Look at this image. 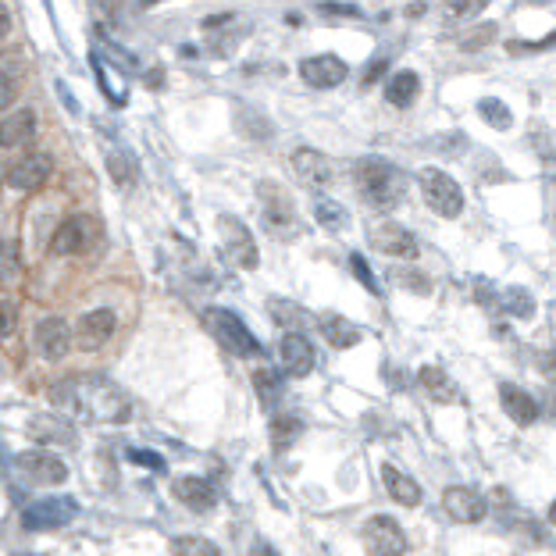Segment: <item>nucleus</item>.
I'll return each instance as SVG.
<instances>
[{
    "instance_id": "nucleus-32",
    "label": "nucleus",
    "mask_w": 556,
    "mask_h": 556,
    "mask_svg": "<svg viewBox=\"0 0 556 556\" xmlns=\"http://www.w3.org/2000/svg\"><path fill=\"white\" fill-rule=\"evenodd\" d=\"M314 11L325 22H360L364 18V11L357 4H339V0H321V4H314Z\"/></svg>"
},
{
    "instance_id": "nucleus-47",
    "label": "nucleus",
    "mask_w": 556,
    "mask_h": 556,
    "mask_svg": "<svg viewBox=\"0 0 556 556\" xmlns=\"http://www.w3.org/2000/svg\"><path fill=\"white\" fill-rule=\"evenodd\" d=\"M157 4H165V0H139V7H143V11H150V7H157Z\"/></svg>"
},
{
    "instance_id": "nucleus-48",
    "label": "nucleus",
    "mask_w": 556,
    "mask_h": 556,
    "mask_svg": "<svg viewBox=\"0 0 556 556\" xmlns=\"http://www.w3.org/2000/svg\"><path fill=\"white\" fill-rule=\"evenodd\" d=\"M550 521L556 524V500H553V507H550Z\"/></svg>"
},
{
    "instance_id": "nucleus-25",
    "label": "nucleus",
    "mask_w": 556,
    "mask_h": 556,
    "mask_svg": "<svg viewBox=\"0 0 556 556\" xmlns=\"http://www.w3.org/2000/svg\"><path fill=\"white\" fill-rule=\"evenodd\" d=\"M418 93H421L418 72H396V76H389V83H385V100H389L392 107H410V104L418 100Z\"/></svg>"
},
{
    "instance_id": "nucleus-14",
    "label": "nucleus",
    "mask_w": 556,
    "mask_h": 556,
    "mask_svg": "<svg viewBox=\"0 0 556 556\" xmlns=\"http://www.w3.org/2000/svg\"><path fill=\"white\" fill-rule=\"evenodd\" d=\"M33 339H36V349H40L43 360H65L68 349L76 346V332L61 318H43L36 325V332H33Z\"/></svg>"
},
{
    "instance_id": "nucleus-22",
    "label": "nucleus",
    "mask_w": 556,
    "mask_h": 556,
    "mask_svg": "<svg viewBox=\"0 0 556 556\" xmlns=\"http://www.w3.org/2000/svg\"><path fill=\"white\" fill-rule=\"evenodd\" d=\"M318 329H321V336L329 339L332 349H349V346H357V342L364 339V332H360L353 321H346L342 314H325V318H318Z\"/></svg>"
},
{
    "instance_id": "nucleus-12",
    "label": "nucleus",
    "mask_w": 556,
    "mask_h": 556,
    "mask_svg": "<svg viewBox=\"0 0 556 556\" xmlns=\"http://www.w3.org/2000/svg\"><path fill=\"white\" fill-rule=\"evenodd\" d=\"M346 76H349V65L339 54H314L299 61V79L314 89H336L339 83H346Z\"/></svg>"
},
{
    "instance_id": "nucleus-29",
    "label": "nucleus",
    "mask_w": 556,
    "mask_h": 556,
    "mask_svg": "<svg viewBox=\"0 0 556 556\" xmlns=\"http://www.w3.org/2000/svg\"><path fill=\"white\" fill-rule=\"evenodd\" d=\"M500 303H503V310H507L511 318H517V321L535 318V297H531L528 289H521V286H511V289L500 297Z\"/></svg>"
},
{
    "instance_id": "nucleus-1",
    "label": "nucleus",
    "mask_w": 556,
    "mask_h": 556,
    "mask_svg": "<svg viewBox=\"0 0 556 556\" xmlns=\"http://www.w3.org/2000/svg\"><path fill=\"white\" fill-rule=\"evenodd\" d=\"M54 403L68 410L72 421L86 425H126L132 414L126 389L104 375H72L50 389Z\"/></svg>"
},
{
    "instance_id": "nucleus-8",
    "label": "nucleus",
    "mask_w": 556,
    "mask_h": 556,
    "mask_svg": "<svg viewBox=\"0 0 556 556\" xmlns=\"http://www.w3.org/2000/svg\"><path fill=\"white\" fill-rule=\"evenodd\" d=\"M360 539H364V550L371 556H403L407 553V531L399 528V521H392V517H371L368 524H364V531H360Z\"/></svg>"
},
{
    "instance_id": "nucleus-34",
    "label": "nucleus",
    "mask_w": 556,
    "mask_h": 556,
    "mask_svg": "<svg viewBox=\"0 0 556 556\" xmlns=\"http://www.w3.org/2000/svg\"><path fill=\"white\" fill-rule=\"evenodd\" d=\"M314 217H318L325 228H332V232H342V228L349 225V214H346V207L336 204V200H318V204H314Z\"/></svg>"
},
{
    "instance_id": "nucleus-28",
    "label": "nucleus",
    "mask_w": 556,
    "mask_h": 556,
    "mask_svg": "<svg viewBox=\"0 0 556 556\" xmlns=\"http://www.w3.org/2000/svg\"><path fill=\"white\" fill-rule=\"evenodd\" d=\"M254 385H257L260 403H264L268 410H271V407H278V399L286 396V385H282V379H278V371H271V368H257Z\"/></svg>"
},
{
    "instance_id": "nucleus-35",
    "label": "nucleus",
    "mask_w": 556,
    "mask_h": 556,
    "mask_svg": "<svg viewBox=\"0 0 556 556\" xmlns=\"http://www.w3.org/2000/svg\"><path fill=\"white\" fill-rule=\"evenodd\" d=\"M268 307H271V318H275V321H278V325H286V329H289V332H297L299 325H303V321H307V314H303V310H299L297 303H289V299H271V303H268Z\"/></svg>"
},
{
    "instance_id": "nucleus-21",
    "label": "nucleus",
    "mask_w": 556,
    "mask_h": 556,
    "mask_svg": "<svg viewBox=\"0 0 556 556\" xmlns=\"http://www.w3.org/2000/svg\"><path fill=\"white\" fill-rule=\"evenodd\" d=\"M500 403H503V410L511 414L517 425L528 428L539 421V403H535V396L524 392L521 385H511V382L500 385Z\"/></svg>"
},
{
    "instance_id": "nucleus-16",
    "label": "nucleus",
    "mask_w": 556,
    "mask_h": 556,
    "mask_svg": "<svg viewBox=\"0 0 556 556\" xmlns=\"http://www.w3.org/2000/svg\"><path fill=\"white\" fill-rule=\"evenodd\" d=\"M442 511L457 524H478L489 513V503L474 489H468V485H453V489L442 492Z\"/></svg>"
},
{
    "instance_id": "nucleus-3",
    "label": "nucleus",
    "mask_w": 556,
    "mask_h": 556,
    "mask_svg": "<svg viewBox=\"0 0 556 556\" xmlns=\"http://www.w3.org/2000/svg\"><path fill=\"white\" fill-rule=\"evenodd\" d=\"M204 321H207L214 339L221 342L228 353H236V357H257V353H260L257 336L243 325V318H239L236 310H228V307H211Z\"/></svg>"
},
{
    "instance_id": "nucleus-13",
    "label": "nucleus",
    "mask_w": 556,
    "mask_h": 556,
    "mask_svg": "<svg viewBox=\"0 0 556 556\" xmlns=\"http://www.w3.org/2000/svg\"><path fill=\"white\" fill-rule=\"evenodd\" d=\"M115 325H118V318H115V310L111 307H93V310H86L83 318H79V325H76V342H79V349H100L104 342L115 336Z\"/></svg>"
},
{
    "instance_id": "nucleus-11",
    "label": "nucleus",
    "mask_w": 556,
    "mask_h": 556,
    "mask_svg": "<svg viewBox=\"0 0 556 556\" xmlns=\"http://www.w3.org/2000/svg\"><path fill=\"white\" fill-rule=\"evenodd\" d=\"M15 468L22 470V478L29 485H61L68 478V468L61 457L54 453H43V450H33V453H18L15 457Z\"/></svg>"
},
{
    "instance_id": "nucleus-6",
    "label": "nucleus",
    "mask_w": 556,
    "mask_h": 556,
    "mask_svg": "<svg viewBox=\"0 0 556 556\" xmlns=\"http://www.w3.org/2000/svg\"><path fill=\"white\" fill-rule=\"evenodd\" d=\"M100 236V225L89 214H72L57 225V232L50 236V254L54 257H79L86 254Z\"/></svg>"
},
{
    "instance_id": "nucleus-37",
    "label": "nucleus",
    "mask_w": 556,
    "mask_h": 556,
    "mask_svg": "<svg viewBox=\"0 0 556 556\" xmlns=\"http://www.w3.org/2000/svg\"><path fill=\"white\" fill-rule=\"evenodd\" d=\"M489 0H450L446 4V22H464L470 15H478Z\"/></svg>"
},
{
    "instance_id": "nucleus-20",
    "label": "nucleus",
    "mask_w": 556,
    "mask_h": 556,
    "mask_svg": "<svg viewBox=\"0 0 556 556\" xmlns=\"http://www.w3.org/2000/svg\"><path fill=\"white\" fill-rule=\"evenodd\" d=\"M293 171L307 186H318V189L336 178V165L321 150H314V147H299L297 154H293Z\"/></svg>"
},
{
    "instance_id": "nucleus-39",
    "label": "nucleus",
    "mask_w": 556,
    "mask_h": 556,
    "mask_svg": "<svg viewBox=\"0 0 556 556\" xmlns=\"http://www.w3.org/2000/svg\"><path fill=\"white\" fill-rule=\"evenodd\" d=\"M15 86H18V61H15V57H7V61H4V96H0V100H4V107L15 100Z\"/></svg>"
},
{
    "instance_id": "nucleus-43",
    "label": "nucleus",
    "mask_w": 556,
    "mask_h": 556,
    "mask_svg": "<svg viewBox=\"0 0 556 556\" xmlns=\"http://www.w3.org/2000/svg\"><path fill=\"white\" fill-rule=\"evenodd\" d=\"M385 68H389V61H385V57H375V61H371V68L364 72V86L379 83V76H382Z\"/></svg>"
},
{
    "instance_id": "nucleus-31",
    "label": "nucleus",
    "mask_w": 556,
    "mask_h": 556,
    "mask_svg": "<svg viewBox=\"0 0 556 556\" xmlns=\"http://www.w3.org/2000/svg\"><path fill=\"white\" fill-rule=\"evenodd\" d=\"M478 115H481L492 128H500V132H507V128L513 126L511 107H507L503 100H496V96H481V100H478Z\"/></svg>"
},
{
    "instance_id": "nucleus-42",
    "label": "nucleus",
    "mask_w": 556,
    "mask_h": 556,
    "mask_svg": "<svg viewBox=\"0 0 556 556\" xmlns=\"http://www.w3.org/2000/svg\"><path fill=\"white\" fill-rule=\"evenodd\" d=\"M556 46V29L553 33H550V36H546V40H535V43H511V50H517V54H521V50H553Z\"/></svg>"
},
{
    "instance_id": "nucleus-27",
    "label": "nucleus",
    "mask_w": 556,
    "mask_h": 556,
    "mask_svg": "<svg viewBox=\"0 0 556 556\" xmlns=\"http://www.w3.org/2000/svg\"><path fill=\"white\" fill-rule=\"evenodd\" d=\"M268 435H271V446L275 450H289L299 435H303V421H299L297 414H278L271 421V428H268Z\"/></svg>"
},
{
    "instance_id": "nucleus-44",
    "label": "nucleus",
    "mask_w": 556,
    "mask_h": 556,
    "mask_svg": "<svg viewBox=\"0 0 556 556\" xmlns=\"http://www.w3.org/2000/svg\"><path fill=\"white\" fill-rule=\"evenodd\" d=\"M0 36H4V40L11 36V11H7V4L0 7Z\"/></svg>"
},
{
    "instance_id": "nucleus-26",
    "label": "nucleus",
    "mask_w": 556,
    "mask_h": 556,
    "mask_svg": "<svg viewBox=\"0 0 556 556\" xmlns=\"http://www.w3.org/2000/svg\"><path fill=\"white\" fill-rule=\"evenodd\" d=\"M418 382H421V389H425L435 403H457V399H460V396H457V385L450 382V375H446L442 368H435V364L421 368Z\"/></svg>"
},
{
    "instance_id": "nucleus-46",
    "label": "nucleus",
    "mask_w": 556,
    "mask_h": 556,
    "mask_svg": "<svg viewBox=\"0 0 556 556\" xmlns=\"http://www.w3.org/2000/svg\"><path fill=\"white\" fill-rule=\"evenodd\" d=\"M250 556H275V550H271L268 542H260V539H257V542H254V550H250Z\"/></svg>"
},
{
    "instance_id": "nucleus-4",
    "label": "nucleus",
    "mask_w": 556,
    "mask_h": 556,
    "mask_svg": "<svg viewBox=\"0 0 556 556\" xmlns=\"http://www.w3.org/2000/svg\"><path fill=\"white\" fill-rule=\"evenodd\" d=\"M418 182H421L425 204L439 217H457V214L464 211V189H460V182L450 178L442 168H421Z\"/></svg>"
},
{
    "instance_id": "nucleus-17",
    "label": "nucleus",
    "mask_w": 556,
    "mask_h": 556,
    "mask_svg": "<svg viewBox=\"0 0 556 556\" xmlns=\"http://www.w3.org/2000/svg\"><path fill=\"white\" fill-rule=\"evenodd\" d=\"M25 435L33 439V442H40V446H76L79 442V431L72 421H65V418H57V414H36L29 428H25Z\"/></svg>"
},
{
    "instance_id": "nucleus-23",
    "label": "nucleus",
    "mask_w": 556,
    "mask_h": 556,
    "mask_svg": "<svg viewBox=\"0 0 556 556\" xmlns=\"http://www.w3.org/2000/svg\"><path fill=\"white\" fill-rule=\"evenodd\" d=\"M382 481H385V492H389L396 503H403V507H418V503H421V485H418L410 474H403L399 468L385 464Z\"/></svg>"
},
{
    "instance_id": "nucleus-24",
    "label": "nucleus",
    "mask_w": 556,
    "mask_h": 556,
    "mask_svg": "<svg viewBox=\"0 0 556 556\" xmlns=\"http://www.w3.org/2000/svg\"><path fill=\"white\" fill-rule=\"evenodd\" d=\"M33 139H36V115H33L29 107L11 111V115L4 118V147H7V150L29 147Z\"/></svg>"
},
{
    "instance_id": "nucleus-5",
    "label": "nucleus",
    "mask_w": 556,
    "mask_h": 556,
    "mask_svg": "<svg viewBox=\"0 0 556 556\" xmlns=\"http://www.w3.org/2000/svg\"><path fill=\"white\" fill-rule=\"evenodd\" d=\"M260 204H264V225L271 236L278 239H293L299 232V217L297 207L289 200V193L275 182H260Z\"/></svg>"
},
{
    "instance_id": "nucleus-45",
    "label": "nucleus",
    "mask_w": 556,
    "mask_h": 556,
    "mask_svg": "<svg viewBox=\"0 0 556 556\" xmlns=\"http://www.w3.org/2000/svg\"><path fill=\"white\" fill-rule=\"evenodd\" d=\"M11 332H15V307L4 303V336H11Z\"/></svg>"
},
{
    "instance_id": "nucleus-10",
    "label": "nucleus",
    "mask_w": 556,
    "mask_h": 556,
    "mask_svg": "<svg viewBox=\"0 0 556 556\" xmlns=\"http://www.w3.org/2000/svg\"><path fill=\"white\" fill-rule=\"evenodd\" d=\"M371 247H375L379 254L392 257V260H414V257L421 254L418 236H414L410 228L396 225V221H379V225L371 228Z\"/></svg>"
},
{
    "instance_id": "nucleus-41",
    "label": "nucleus",
    "mask_w": 556,
    "mask_h": 556,
    "mask_svg": "<svg viewBox=\"0 0 556 556\" xmlns=\"http://www.w3.org/2000/svg\"><path fill=\"white\" fill-rule=\"evenodd\" d=\"M15 275H18V243L7 239L4 243V282H11Z\"/></svg>"
},
{
    "instance_id": "nucleus-9",
    "label": "nucleus",
    "mask_w": 556,
    "mask_h": 556,
    "mask_svg": "<svg viewBox=\"0 0 556 556\" xmlns=\"http://www.w3.org/2000/svg\"><path fill=\"white\" fill-rule=\"evenodd\" d=\"M79 513V503L68 496H54V500H40L33 507L22 511V528L25 531H50V528H65L72 517Z\"/></svg>"
},
{
    "instance_id": "nucleus-15",
    "label": "nucleus",
    "mask_w": 556,
    "mask_h": 556,
    "mask_svg": "<svg viewBox=\"0 0 556 556\" xmlns=\"http://www.w3.org/2000/svg\"><path fill=\"white\" fill-rule=\"evenodd\" d=\"M54 175V161L46 154H25L7 168V186L18 193H36L43 182Z\"/></svg>"
},
{
    "instance_id": "nucleus-19",
    "label": "nucleus",
    "mask_w": 556,
    "mask_h": 556,
    "mask_svg": "<svg viewBox=\"0 0 556 556\" xmlns=\"http://www.w3.org/2000/svg\"><path fill=\"white\" fill-rule=\"evenodd\" d=\"M171 496L182 503V507H189V511L197 513H207L217 503V492H214V485L207 478H197V474H182V478H175L171 481Z\"/></svg>"
},
{
    "instance_id": "nucleus-36",
    "label": "nucleus",
    "mask_w": 556,
    "mask_h": 556,
    "mask_svg": "<svg viewBox=\"0 0 556 556\" xmlns=\"http://www.w3.org/2000/svg\"><path fill=\"white\" fill-rule=\"evenodd\" d=\"M107 171H111V178H115L118 186H128V182L136 178V161H132V154H126V150H111V154H107Z\"/></svg>"
},
{
    "instance_id": "nucleus-7",
    "label": "nucleus",
    "mask_w": 556,
    "mask_h": 556,
    "mask_svg": "<svg viewBox=\"0 0 556 556\" xmlns=\"http://www.w3.org/2000/svg\"><path fill=\"white\" fill-rule=\"evenodd\" d=\"M217 228H221V250L225 257L236 264V268H243V271H254L257 264H260V257H257V243L254 236H250V228L239 221V217H232V214H221L217 217Z\"/></svg>"
},
{
    "instance_id": "nucleus-18",
    "label": "nucleus",
    "mask_w": 556,
    "mask_h": 556,
    "mask_svg": "<svg viewBox=\"0 0 556 556\" xmlns=\"http://www.w3.org/2000/svg\"><path fill=\"white\" fill-rule=\"evenodd\" d=\"M278 357H282L286 375H293V379H307L314 371V364H318L314 346L307 342V336H299V332H286V339L278 342Z\"/></svg>"
},
{
    "instance_id": "nucleus-38",
    "label": "nucleus",
    "mask_w": 556,
    "mask_h": 556,
    "mask_svg": "<svg viewBox=\"0 0 556 556\" xmlns=\"http://www.w3.org/2000/svg\"><path fill=\"white\" fill-rule=\"evenodd\" d=\"M349 268H353V275H357V278L364 282V289H368V293H375V297H382V286L375 282V271H371V264H368L364 257H360V254H353V257H349Z\"/></svg>"
},
{
    "instance_id": "nucleus-30",
    "label": "nucleus",
    "mask_w": 556,
    "mask_h": 556,
    "mask_svg": "<svg viewBox=\"0 0 556 556\" xmlns=\"http://www.w3.org/2000/svg\"><path fill=\"white\" fill-rule=\"evenodd\" d=\"M171 556H221V550L204 535H175L171 539Z\"/></svg>"
},
{
    "instance_id": "nucleus-2",
    "label": "nucleus",
    "mask_w": 556,
    "mask_h": 556,
    "mask_svg": "<svg viewBox=\"0 0 556 556\" xmlns=\"http://www.w3.org/2000/svg\"><path fill=\"white\" fill-rule=\"evenodd\" d=\"M353 182H357V193L382 211L396 207L407 197V175L385 157H360L353 165Z\"/></svg>"
},
{
    "instance_id": "nucleus-33",
    "label": "nucleus",
    "mask_w": 556,
    "mask_h": 556,
    "mask_svg": "<svg viewBox=\"0 0 556 556\" xmlns=\"http://www.w3.org/2000/svg\"><path fill=\"white\" fill-rule=\"evenodd\" d=\"M496 33H500V25H496V22H481V25L468 29V33L457 40V46H460L464 54H474V50H481V46H489V43L496 40Z\"/></svg>"
},
{
    "instance_id": "nucleus-40",
    "label": "nucleus",
    "mask_w": 556,
    "mask_h": 556,
    "mask_svg": "<svg viewBox=\"0 0 556 556\" xmlns=\"http://www.w3.org/2000/svg\"><path fill=\"white\" fill-rule=\"evenodd\" d=\"M128 464H139V468H150V470H165V457H157L154 450H128Z\"/></svg>"
}]
</instances>
